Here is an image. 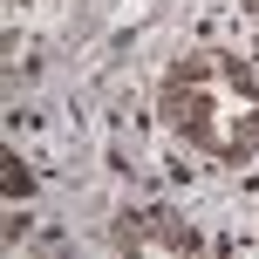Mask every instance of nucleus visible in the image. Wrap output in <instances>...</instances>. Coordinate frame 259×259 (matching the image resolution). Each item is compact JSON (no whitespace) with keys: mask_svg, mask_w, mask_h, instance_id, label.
<instances>
[{"mask_svg":"<svg viewBox=\"0 0 259 259\" xmlns=\"http://www.w3.org/2000/svg\"><path fill=\"white\" fill-rule=\"evenodd\" d=\"M157 109L191 150L219 164H246L259 150V75L225 48H191L164 68Z\"/></svg>","mask_w":259,"mask_h":259,"instance_id":"obj_1","label":"nucleus"},{"mask_svg":"<svg viewBox=\"0 0 259 259\" xmlns=\"http://www.w3.org/2000/svg\"><path fill=\"white\" fill-rule=\"evenodd\" d=\"M116 239H123V246H191V225H170V219H123Z\"/></svg>","mask_w":259,"mask_h":259,"instance_id":"obj_2","label":"nucleus"},{"mask_svg":"<svg viewBox=\"0 0 259 259\" xmlns=\"http://www.w3.org/2000/svg\"><path fill=\"white\" fill-rule=\"evenodd\" d=\"M246 7H252V14H259V0H246Z\"/></svg>","mask_w":259,"mask_h":259,"instance_id":"obj_3","label":"nucleus"}]
</instances>
